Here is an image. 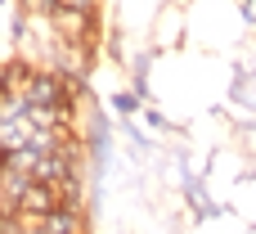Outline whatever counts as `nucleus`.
Instances as JSON below:
<instances>
[{
    "instance_id": "1",
    "label": "nucleus",
    "mask_w": 256,
    "mask_h": 234,
    "mask_svg": "<svg viewBox=\"0 0 256 234\" xmlns=\"http://www.w3.org/2000/svg\"><path fill=\"white\" fill-rule=\"evenodd\" d=\"M140 99H144V95H140V90H117V95H112V99H108V108H112V113H117V117H130V113H135V108H140Z\"/></svg>"
},
{
    "instance_id": "2",
    "label": "nucleus",
    "mask_w": 256,
    "mask_h": 234,
    "mask_svg": "<svg viewBox=\"0 0 256 234\" xmlns=\"http://www.w3.org/2000/svg\"><path fill=\"white\" fill-rule=\"evenodd\" d=\"M58 9H72V14H90L94 0H58Z\"/></svg>"
},
{
    "instance_id": "3",
    "label": "nucleus",
    "mask_w": 256,
    "mask_h": 234,
    "mask_svg": "<svg viewBox=\"0 0 256 234\" xmlns=\"http://www.w3.org/2000/svg\"><path fill=\"white\" fill-rule=\"evenodd\" d=\"M144 122H148V126H153V131H166V126H171V122H166V117H162V113H158V108H148V113H144Z\"/></svg>"
},
{
    "instance_id": "4",
    "label": "nucleus",
    "mask_w": 256,
    "mask_h": 234,
    "mask_svg": "<svg viewBox=\"0 0 256 234\" xmlns=\"http://www.w3.org/2000/svg\"><path fill=\"white\" fill-rule=\"evenodd\" d=\"M248 23H256V0H248Z\"/></svg>"
}]
</instances>
